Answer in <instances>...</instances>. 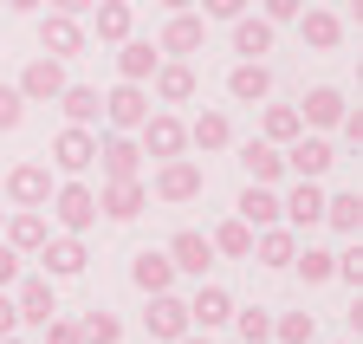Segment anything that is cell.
I'll use <instances>...</instances> for the list:
<instances>
[{"label": "cell", "mask_w": 363, "mask_h": 344, "mask_svg": "<svg viewBox=\"0 0 363 344\" xmlns=\"http://www.w3.org/2000/svg\"><path fill=\"white\" fill-rule=\"evenodd\" d=\"M201 189H208V169H201L195 156H169V162H156V182H150L156 201L182 208V201H201Z\"/></svg>", "instance_id": "1"}, {"label": "cell", "mask_w": 363, "mask_h": 344, "mask_svg": "<svg viewBox=\"0 0 363 344\" xmlns=\"http://www.w3.org/2000/svg\"><path fill=\"white\" fill-rule=\"evenodd\" d=\"M136 150L169 162V156H189V123H182L175 111H150L143 123H136Z\"/></svg>", "instance_id": "2"}, {"label": "cell", "mask_w": 363, "mask_h": 344, "mask_svg": "<svg viewBox=\"0 0 363 344\" xmlns=\"http://www.w3.org/2000/svg\"><path fill=\"white\" fill-rule=\"evenodd\" d=\"M45 208H52V221H59L65 234H84L91 221H98V189H91L84 176H72V182L52 189V201H45Z\"/></svg>", "instance_id": "3"}, {"label": "cell", "mask_w": 363, "mask_h": 344, "mask_svg": "<svg viewBox=\"0 0 363 344\" xmlns=\"http://www.w3.org/2000/svg\"><path fill=\"white\" fill-rule=\"evenodd\" d=\"M65 59H45V52H33L26 65H20V78H13V91L26 98V104H52L59 91H65Z\"/></svg>", "instance_id": "4"}, {"label": "cell", "mask_w": 363, "mask_h": 344, "mask_svg": "<svg viewBox=\"0 0 363 344\" xmlns=\"http://www.w3.org/2000/svg\"><path fill=\"white\" fill-rule=\"evenodd\" d=\"M59 169V176H84L91 162H98V131H91V123H65V131L52 137V156H45Z\"/></svg>", "instance_id": "5"}, {"label": "cell", "mask_w": 363, "mask_h": 344, "mask_svg": "<svg viewBox=\"0 0 363 344\" xmlns=\"http://www.w3.org/2000/svg\"><path fill=\"white\" fill-rule=\"evenodd\" d=\"M52 189H59L52 162H13V169H7V201H13V208H45V201H52Z\"/></svg>", "instance_id": "6"}, {"label": "cell", "mask_w": 363, "mask_h": 344, "mask_svg": "<svg viewBox=\"0 0 363 344\" xmlns=\"http://www.w3.org/2000/svg\"><path fill=\"white\" fill-rule=\"evenodd\" d=\"M7 292H13L20 325H45V318H59V292H52V279H45V273H20Z\"/></svg>", "instance_id": "7"}, {"label": "cell", "mask_w": 363, "mask_h": 344, "mask_svg": "<svg viewBox=\"0 0 363 344\" xmlns=\"http://www.w3.org/2000/svg\"><path fill=\"white\" fill-rule=\"evenodd\" d=\"M331 162H337V150L318 137V131L286 143V176H298V182H325V176H331Z\"/></svg>", "instance_id": "8"}, {"label": "cell", "mask_w": 363, "mask_h": 344, "mask_svg": "<svg viewBox=\"0 0 363 344\" xmlns=\"http://www.w3.org/2000/svg\"><path fill=\"white\" fill-rule=\"evenodd\" d=\"M98 169H104V182L143 176V150H136V137H130V131H104V137H98Z\"/></svg>", "instance_id": "9"}, {"label": "cell", "mask_w": 363, "mask_h": 344, "mask_svg": "<svg viewBox=\"0 0 363 344\" xmlns=\"http://www.w3.org/2000/svg\"><path fill=\"white\" fill-rule=\"evenodd\" d=\"M33 260L45 267V279H78L91 253H84V240H78V234H45V247L33 253Z\"/></svg>", "instance_id": "10"}, {"label": "cell", "mask_w": 363, "mask_h": 344, "mask_svg": "<svg viewBox=\"0 0 363 344\" xmlns=\"http://www.w3.org/2000/svg\"><path fill=\"white\" fill-rule=\"evenodd\" d=\"M201 46H208V20H201V13H169L156 52H162V59H195Z\"/></svg>", "instance_id": "11"}, {"label": "cell", "mask_w": 363, "mask_h": 344, "mask_svg": "<svg viewBox=\"0 0 363 344\" xmlns=\"http://www.w3.org/2000/svg\"><path fill=\"white\" fill-rule=\"evenodd\" d=\"M39 52L45 59H78L84 52V26L72 13H52V7H45L39 13Z\"/></svg>", "instance_id": "12"}, {"label": "cell", "mask_w": 363, "mask_h": 344, "mask_svg": "<svg viewBox=\"0 0 363 344\" xmlns=\"http://www.w3.org/2000/svg\"><path fill=\"white\" fill-rule=\"evenodd\" d=\"M143 117H150V84H123L117 78V91H104V123L136 137V123H143Z\"/></svg>", "instance_id": "13"}, {"label": "cell", "mask_w": 363, "mask_h": 344, "mask_svg": "<svg viewBox=\"0 0 363 344\" xmlns=\"http://www.w3.org/2000/svg\"><path fill=\"white\" fill-rule=\"evenodd\" d=\"M279 221H286L292 234L318 228V221H325V189H318V182H292V189L279 195Z\"/></svg>", "instance_id": "14"}, {"label": "cell", "mask_w": 363, "mask_h": 344, "mask_svg": "<svg viewBox=\"0 0 363 344\" xmlns=\"http://www.w3.org/2000/svg\"><path fill=\"white\" fill-rule=\"evenodd\" d=\"M143 325H150V338H162V344L189 338V331H195V325H189V299H175V292H150Z\"/></svg>", "instance_id": "15"}, {"label": "cell", "mask_w": 363, "mask_h": 344, "mask_svg": "<svg viewBox=\"0 0 363 344\" xmlns=\"http://www.w3.org/2000/svg\"><path fill=\"white\" fill-rule=\"evenodd\" d=\"M45 234H52V221H45V208H13L7 228H0V240H7L20 260H33V253L45 247Z\"/></svg>", "instance_id": "16"}, {"label": "cell", "mask_w": 363, "mask_h": 344, "mask_svg": "<svg viewBox=\"0 0 363 344\" xmlns=\"http://www.w3.org/2000/svg\"><path fill=\"white\" fill-rule=\"evenodd\" d=\"M143 208H150V182H143V176L104 182V189H98V214H104V221H136Z\"/></svg>", "instance_id": "17"}, {"label": "cell", "mask_w": 363, "mask_h": 344, "mask_svg": "<svg viewBox=\"0 0 363 344\" xmlns=\"http://www.w3.org/2000/svg\"><path fill=\"white\" fill-rule=\"evenodd\" d=\"M169 267L175 273H189V279H208V267H214V247H208V234H195V228H182V234H169Z\"/></svg>", "instance_id": "18"}, {"label": "cell", "mask_w": 363, "mask_h": 344, "mask_svg": "<svg viewBox=\"0 0 363 344\" xmlns=\"http://www.w3.org/2000/svg\"><path fill=\"white\" fill-rule=\"evenodd\" d=\"M344 111H350V104H344L337 84H311V91L298 98V123H305V131H331Z\"/></svg>", "instance_id": "19"}, {"label": "cell", "mask_w": 363, "mask_h": 344, "mask_svg": "<svg viewBox=\"0 0 363 344\" xmlns=\"http://www.w3.org/2000/svg\"><path fill=\"white\" fill-rule=\"evenodd\" d=\"M292 26H298V39H305L311 52H337V46H344V20H337L331 7H305Z\"/></svg>", "instance_id": "20"}, {"label": "cell", "mask_w": 363, "mask_h": 344, "mask_svg": "<svg viewBox=\"0 0 363 344\" xmlns=\"http://www.w3.org/2000/svg\"><path fill=\"white\" fill-rule=\"evenodd\" d=\"M227 98H234V104H266V98H272V72H266V59H240L234 72H227Z\"/></svg>", "instance_id": "21"}, {"label": "cell", "mask_w": 363, "mask_h": 344, "mask_svg": "<svg viewBox=\"0 0 363 344\" xmlns=\"http://www.w3.org/2000/svg\"><path fill=\"white\" fill-rule=\"evenodd\" d=\"M240 169H247V182L272 189V182H286V150H272L266 137H253V143H240Z\"/></svg>", "instance_id": "22"}, {"label": "cell", "mask_w": 363, "mask_h": 344, "mask_svg": "<svg viewBox=\"0 0 363 344\" xmlns=\"http://www.w3.org/2000/svg\"><path fill=\"white\" fill-rule=\"evenodd\" d=\"M156 65H162L156 39H123V46H117V78H123V84H150Z\"/></svg>", "instance_id": "23"}, {"label": "cell", "mask_w": 363, "mask_h": 344, "mask_svg": "<svg viewBox=\"0 0 363 344\" xmlns=\"http://www.w3.org/2000/svg\"><path fill=\"white\" fill-rule=\"evenodd\" d=\"M150 91H156L162 104H189V98H195V65H189V59H162L156 78H150Z\"/></svg>", "instance_id": "24"}, {"label": "cell", "mask_w": 363, "mask_h": 344, "mask_svg": "<svg viewBox=\"0 0 363 344\" xmlns=\"http://www.w3.org/2000/svg\"><path fill=\"white\" fill-rule=\"evenodd\" d=\"M292 253H298V234L279 221V228H259V234H253V253H247V260H259V267L279 273V267H292Z\"/></svg>", "instance_id": "25"}, {"label": "cell", "mask_w": 363, "mask_h": 344, "mask_svg": "<svg viewBox=\"0 0 363 344\" xmlns=\"http://www.w3.org/2000/svg\"><path fill=\"white\" fill-rule=\"evenodd\" d=\"M234 214L259 234V228H279V189H259V182H247L240 189V201H234Z\"/></svg>", "instance_id": "26"}, {"label": "cell", "mask_w": 363, "mask_h": 344, "mask_svg": "<svg viewBox=\"0 0 363 344\" xmlns=\"http://www.w3.org/2000/svg\"><path fill=\"white\" fill-rule=\"evenodd\" d=\"M130 286L136 292H175V267H169V253H130Z\"/></svg>", "instance_id": "27"}, {"label": "cell", "mask_w": 363, "mask_h": 344, "mask_svg": "<svg viewBox=\"0 0 363 344\" xmlns=\"http://www.w3.org/2000/svg\"><path fill=\"white\" fill-rule=\"evenodd\" d=\"M227 318H234V292H227V286H195V299H189V325L214 331V325H227Z\"/></svg>", "instance_id": "28"}, {"label": "cell", "mask_w": 363, "mask_h": 344, "mask_svg": "<svg viewBox=\"0 0 363 344\" xmlns=\"http://www.w3.org/2000/svg\"><path fill=\"white\" fill-rule=\"evenodd\" d=\"M227 26H234V52H240V59H266L272 39H279V26L259 20V13H240V20H227Z\"/></svg>", "instance_id": "29"}, {"label": "cell", "mask_w": 363, "mask_h": 344, "mask_svg": "<svg viewBox=\"0 0 363 344\" xmlns=\"http://www.w3.org/2000/svg\"><path fill=\"white\" fill-rule=\"evenodd\" d=\"M91 20H98V39H104V46H123L130 26H136V7H130V0H98Z\"/></svg>", "instance_id": "30"}, {"label": "cell", "mask_w": 363, "mask_h": 344, "mask_svg": "<svg viewBox=\"0 0 363 344\" xmlns=\"http://www.w3.org/2000/svg\"><path fill=\"white\" fill-rule=\"evenodd\" d=\"M208 247H214V260H247L253 253V228L240 221V214H227V221L208 234Z\"/></svg>", "instance_id": "31"}, {"label": "cell", "mask_w": 363, "mask_h": 344, "mask_svg": "<svg viewBox=\"0 0 363 344\" xmlns=\"http://www.w3.org/2000/svg\"><path fill=\"white\" fill-rule=\"evenodd\" d=\"M65 111V123H98L104 117V98H98V84H65V91L52 98Z\"/></svg>", "instance_id": "32"}, {"label": "cell", "mask_w": 363, "mask_h": 344, "mask_svg": "<svg viewBox=\"0 0 363 344\" xmlns=\"http://www.w3.org/2000/svg\"><path fill=\"white\" fill-rule=\"evenodd\" d=\"M227 143H234V117L227 111H201L189 123V150H227Z\"/></svg>", "instance_id": "33"}, {"label": "cell", "mask_w": 363, "mask_h": 344, "mask_svg": "<svg viewBox=\"0 0 363 344\" xmlns=\"http://www.w3.org/2000/svg\"><path fill=\"white\" fill-rule=\"evenodd\" d=\"M259 137H266L272 150H286L292 137H305V123H298V104H266V117H259Z\"/></svg>", "instance_id": "34"}, {"label": "cell", "mask_w": 363, "mask_h": 344, "mask_svg": "<svg viewBox=\"0 0 363 344\" xmlns=\"http://www.w3.org/2000/svg\"><path fill=\"white\" fill-rule=\"evenodd\" d=\"M325 221H331L337 234H350V240H357V234H363V195H357V189L325 195Z\"/></svg>", "instance_id": "35"}, {"label": "cell", "mask_w": 363, "mask_h": 344, "mask_svg": "<svg viewBox=\"0 0 363 344\" xmlns=\"http://www.w3.org/2000/svg\"><path fill=\"white\" fill-rule=\"evenodd\" d=\"M272 344H318L311 312H272Z\"/></svg>", "instance_id": "36"}, {"label": "cell", "mask_w": 363, "mask_h": 344, "mask_svg": "<svg viewBox=\"0 0 363 344\" xmlns=\"http://www.w3.org/2000/svg\"><path fill=\"white\" fill-rule=\"evenodd\" d=\"M227 325L240 331V344H272V312H266V306H247V312L234 306V318H227Z\"/></svg>", "instance_id": "37"}, {"label": "cell", "mask_w": 363, "mask_h": 344, "mask_svg": "<svg viewBox=\"0 0 363 344\" xmlns=\"http://www.w3.org/2000/svg\"><path fill=\"white\" fill-rule=\"evenodd\" d=\"M78 338H84V344H117V338H123V325H117V312L91 306V312L78 318Z\"/></svg>", "instance_id": "38"}, {"label": "cell", "mask_w": 363, "mask_h": 344, "mask_svg": "<svg viewBox=\"0 0 363 344\" xmlns=\"http://www.w3.org/2000/svg\"><path fill=\"white\" fill-rule=\"evenodd\" d=\"M331 260H337L331 247H298V253H292V267H298L305 286H325V279H331Z\"/></svg>", "instance_id": "39"}, {"label": "cell", "mask_w": 363, "mask_h": 344, "mask_svg": "<svg viewBox=\"0 0 363 344\" xmlns=\"http://www.w3.org/2000/svg\"><path fill=\"white\" fill-rule=\"evenodd\" d=\"M20 123H26V98L13 91V84H0V137L20 131Z\"/></svg>", "instance_id": "40"}, {"label": "cell", "mask_w": 363, "mask_h": 344, "mask_svg": "<svg viewBox=\"0 0 363 344\" xmlns=\"http://www.w3.org/2000/svg\"><path fill=\"white\" fill-rule=\"evenodd\" d=\"M298 13H305V0H259V20H272V26H286Z\"/></svg>", "instance_id": "41"}, {"label": "cell", "mask_w": 363, "mask_h": 344, "mask_svg": "<svg viewBox=\"0 0 363 344\" xmlns=\"http://www.w3.org/2000/svg\"><path fill=\"white\" fill-rule=\"evenodd\" d=\"M39 331H45V344H84L78 338V318H45Z\"/></svg>", "instance_id": "42"}, {"label": "cell", "mask_w": 363, "mask_h": 344, "mask_svg": "<svg viewBox=\"0 0 363 344\" xmlns=\"http://www.w3.org/2000/svg\"><path fill=\"white\" fill-rule=\"evenodd\" d=\"M195 7H201V20H240L247 0H195Z\"/></svg>", "instance_id": "43"}, {"label": "cell", "mask_w": 363, "mask_h": 344, "mask_svg": "<svg viewBox=\"0 0 363 344\" xmlns=\"http://www.w3.org/2000/svg\"><path fill=\"white\" fill-rule=\"evenodd\" d=\"M337 131H344V150L363 156V111H344V117H337Z\"/></svg>", "instance_id": "44"}, {"label": "cell", "mask_w": 363, "mask_h": 344, "mask_svg": "<svg viewBox=\"0 0 363 344\" xmlns=\"http://www.w3.org/2000/svg\"><path fill=\"white\" fill-rule=\"evenodd\" d=\"M20 267H26V260H20V253H13L7 240H0V292H7V286L20 279Z\"/></svg>", "instance_id": "45"}, {"label": "cell", "mask_w": 363, "mask_h": 344, "mask_svg": "<svg viewBox=\"0 0 363 344\" xmlns=\"http://www.w3.org/2000/svg\"><path fill=\"white\" fill-rule=\"evenodd\" d=\"M20 331V312H13V292H0V338Z\"/></svg>", "instance_id": "46"}, {"label": "cell", "mask_w": 363, "mask_h": 344, "mask_svg": "<svg viewBox=\"0 0 363 344\" xmlns=\"http://www.w3.org/2000/svg\"><path fill=\"white\" fill-rule=\"evenodd\" d=\"M91 7H98V0H52V13H72V20H78V13H91Z\"/></svg>", "instance_id": "47"}, {"label": "cell", "mask_w": 363, "mask_h": 344, "mask_svg": "<svg viewBox=\"0 0 363 344\" xmlns=\"http://www.w3.org/2000/svg\"><path fill=\"white\" fill-rule=\"evenodd\" d=\"M0 7H13V13H45V0H0Z\"/></svg>", "instance_id": "48"}, {"label": "cell", "mask_w": 363, "mask_h": 344, "mask_svg": "<svg viewBox=\"0 0 363 344\" xmlns=\"http://www.w3.org/2000/svg\"><path fill=\"white\" fill-rule=\"evenodd\" d=\"M162 7H169V13H195V0H162Z\"/></svg>", "instance_id": "49"}, {"label": "cell", "mask_w": 363, "mask_h": 344, "mask_svg": "<svg viewBox=\"0 0 363 344\" xmlns=\"http://www.w3.org/2000/svg\"><path fill=\"white\" fill-rule=\"evenodd\" d=\"M175 344H208V331H201V338H195V331H189V338H175Z\"/></svg>", "instance_id": "50"}, {"label": "cell", "mask_w": 363, "mask_h": 344, "mask_svg": "<svg viewBox=\"0 0 363 344\" xmlns=\"http://www.w3.org/2000/svg\"><path fill=\"white\" fill-rule=\"evenodd\" d=\"M0 344H26V338H20V331H7V338H0Z\"/></svg>", "instance_id": "51"}, {"label": "cell", "mask_w": 363, "mask_h": 344, "mask_svg": "<svg viewBox=\"0 0 363 344\" xmlns=\"http://www.w3.org/2000/svg\"><path fill=\"white\" fill-rule=\"evenodd\" d=\"M0 228H7V208H0Z\"/></svg>", "instance_id": "52"}, {"label": "cell", "mask_w": 363, "mask_h": 344, "mask_svg": "<svg viewBox=\"0 0 363 344\" xmlns=\"http://www.w3.org/2000/svg\"><path fill=\"white\" fill-rule=\"evenodd\" d=\"M325 7H331V0H325Z\"/></svg>", "instance_id": "53"}]
</instances>
